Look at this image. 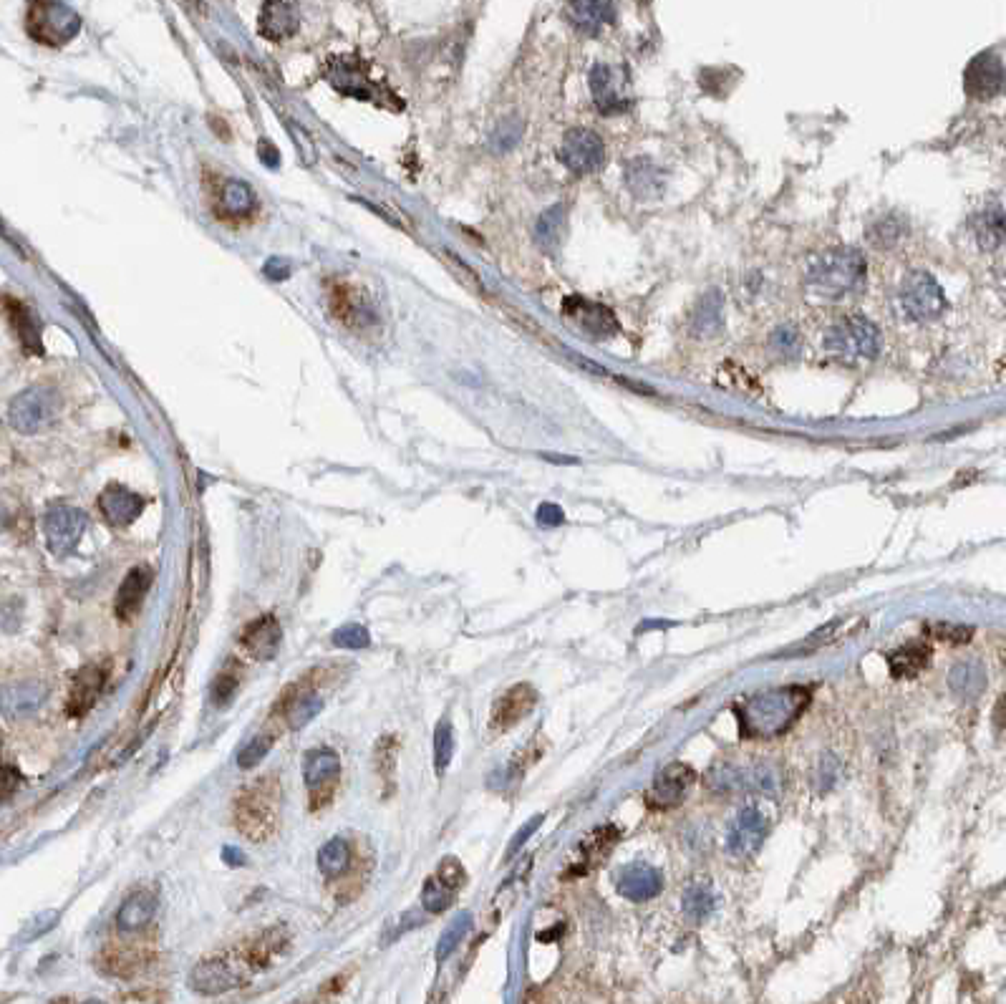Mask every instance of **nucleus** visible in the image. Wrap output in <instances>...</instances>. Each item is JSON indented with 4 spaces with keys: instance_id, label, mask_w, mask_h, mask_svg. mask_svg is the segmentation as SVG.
Segmentation results:
<instances>
[{
    "instance_id": "5",
    "label": "nucleus",
    "mask_w": 1006,
    "mask_h": 1004,
    "mask_svg": "<svg viewBox=\"0 0 1006 1004\" xmlns=\"http://www.w3.org/2000/svg\"><path fill=\"white\" fill-rule=\"evenodd\" d=\"M81 18L66 3H33L26 13V31L43 46H64L79 33Z\"/></svg>"
},
{
    "instance_id": "13",
    "label": "nucleus",
    "mask_w": 1006,
    "mask_h": 1004,
    "mask_svg": "<svg viewBox=\"0 0 1006 1004\" xmlns=\"http://www.w3.org/2000/svg\"><path fill=\"white\" fill-rule=\"evenodd\" d=\"M1001 86H1004V64L996 53L984 51L964 71V89L966 94L974 96L979 101H989L999 96Z\"/></svg>"
},
{
    "instance_id": "29",
    "label": "nucleus",
    "mask_w": 1006,
    "mask_h": 1004,
    "mask_svg": "<svg viewBox=\"0 0 1006 1004\" xmlns=\"http://www.w3.org/2000/svg\"><path fill=\"white\" fill-rule=\"evenodd\" d=\"M724 328V296L722 291L712 288L706 293L694 308V318H691V331L701 339H712Z\"/></svg>"
},
{
    "instance_id": "34",
    "label": "nucleus",
    "mask_w": 1006,
    "mask_h": 1004,
    "mask_svg": "<svg viewBox=\"0 0 1006 1004\" xmlns=\"http://www.w3.org/2000/svg\"><path fill=\"white\" fill-rule=\"evenodd\" d=\"M949 687L961 697H979L986 687V672L979 661H961L951 669Z\"/></svg>"
},
{
    "instance_id": "27",
    "label": "nucleus",
    "mask_w": 1006,
    "mask_h": 1004,
    "mask_svg": "<svg viewBox=\"0 0 1006 1004\" xmlns=\"http://www.w3.org/2000/svg\"><path fill=\"white\" fill-rule=\"evenodd\" d=\"M565 13H568L570 23H573L578 31L588 33V36H596L603 26L613 23V18H616V6H613V3H601V0H578V3H568Z\"/></svg>"
},
{
    "instance_id": "47",
    "label": "nucleus",
    "mask_w": 1006,
    "mask_h": 1004,
    "mask_svg": "<svg viewBox=\"0 0 1006 1004\" xmlns=\"http://www.w3.org/2000/svg\"><path fill=\"white\" fill-rule=\"evenodd\" d=\"M268 752H270L268 737H253V740L245 742L243 750L238 752V765L243 767V770H253V767H258L260 762L268 757Z\"/></svg>"
},
{
    "instance_id": "4",
    "label": "nucleus",
    "mask_w": 1006,
    "mask_h": 1004,
    "mask_svg": "<svg viewBox=\"0 0 1006 1004\" xmlns=\"http://www.w3.org/2000/svg\"><path fill=\"white\" fill-rule=\"evenodd\" d=\"M883 336L865 316H845L825 336V349L843 361H873L880 354Z\"/></svg>"
},
{
    "instance_id": "50",
    "label": "nucleus",
    "mask_w": 1006,
    "mask_h": 1004,
    "mask_svg": "<svg viewBox=\"0 0 1006 1004\" xmlns=\"http://www.w3.org/2000/svg\"><path fill=\"white\" fill-rule=\"evenodd\" d=\"M235 692H238V679L232 677V674H220L217 682L212 684V702L217 707H222V704H227L235 697Z\"/></svg>"
},
{
    "instance_id": "26",
    "label": "nucleus",
    "mask_w": 1006,
    "mask_h": 1004,
    "mask_svg": "<svg viewBox=\"0 0 1006 1004\" xmlns=\"http://www.w3.org/2000/svg\"><path fill=\"white\" fill-rule=\"evenodd\" d=\"M626 185L638 200H659L664 192V172L648 157H638L626 164Z\"/></svg>"
},
{
    "instance_id": "17",
    "label": "nucleus",
    "mask_w": 1006,
    "mask_h": 1004,
    "mask_svg": "<svg viewBox=\"0 0 1006 1004\" xmlns=\"http://www.w3.org/2000/svg\"><path fill=\"white\" fill-rule=\"evenodd\" d=\"M99 508L104 518L116 528H127L139 518L144 508V500L137 492L127 490L122 485H109L99 497Z\"/></svg>"
},
{
    "instance_id": "7",
    "label": "nucleus",
    "mask_w": 1006,
    "mask_h": 1004,
    "mask_svg": "<svg viewBox=\"0 0 1006 1004\" xmlns=\"http://www.w3.org/2000/svg\"><path fill=\"white\" fill-rule=\"evenodd\" d=\"M901 306L916 323H931L946 313L949 298L931 273L913 270L901 283Z\"/></svg>"
},
{
    "instance_id": "40",
    "label": "nucleus",
    "mask_w": 1006,
    "mask_h": 1004,
    "mask_svg": "<svg viewBox=\"0 0 1006 1004\" xmlns=\"http://www.w3.org/2000/svg\"><path fill=\"white\" fill-rule=\"evenodd\" d=\"M454 891H457V888H454L452 883L444 881L442 876L427 878V883H424L422 888L424 911H429V914H442V911L452 904Z\"/></svg>"
},
{
    "instance_id": "31",
    "label": "nucleus",
    "mask_w": 1006,
    "mask_h": 1004,
    "mask_svg": "<svg viewBox=\"0 0 1006 1004\" xmlns=\"http://www.w3.org/2000/svg\"><path fill=\"white\" fill-rule=\"evenodd\" d=\"M931 661V646L923 644V641H911V644H903L901 649L893 651L888 656V664H891V674L896 679H911L916 674H921L923 669Z\"/></svg>"
},
{
    "instance_id": "53",
    "label": "nucleus",
    "mask_w": 1006,
    "mask_h": 1004,
    "mask_svg": "<svg viewBox=\"0 0 1006 1004\" xmlns=\"http://www.w3.org/2000/svg\"><path fill=\"white\" fill-rule=\"evenodd\" d=\"M21 785V775H18L16 767L3 765L0 767V800H8Z\"/></svg>"
},
{
    "instance_id": "11",
    "label": "nucleus",
    "mask_w": 1006,
    "mask_h": 1004,
    "mask_svg": "<svg viewBox=\"0 0 1006 1004\" xmlns=\"http://www.w3.org/2000/svg\"><path fill=\"white\" fill-rule=\"evenodd\" d=\"M563 316L568 318L573 326H578L580 331L593 336V339H608L613 333L618 331V321L613 316V311L603 303L588 301V298L580 296H570L563 301Z\"/></svg>"
},
{
    "instance_id": "55",
    "label": "nucleus",
    "mask_w": 1006,
    "mask_h": 1004,
    "mask_svg": "<svg viewBox=\"0 0 1006 1004\" xmlns=\"http://www.w3.org/2000/svg\"><path fill=\"white\" fill-rule=\"evenodd\" d=\"M56 921H58V911H46V914H41L36 921H33V931H31V934H28V939H33V936L46 934V931L51 929V926L56 924Z\"/></svg>"
},
{
    "instance_id": "41",
    "label": "nucleus",
    "mask_w": 1006,
    "mask_h": 1004,
    "mask_svg": "<svg viewBox=\"0 0 1006 1004\" xmlns=\"http://www.w3.org/2000/svg\"><path fill=\"white\" fill-rule=\"evenodd\" d=\"M323 709V699L318 694L308 692L301 694L288 707V727L290 730H303L308 722H313V717H318V712Z\"/></svg>"
},
{
    "instance_id": "14",
    "label": "nucleus",
    "mask_w": 1006,
    "mask_h": 1004,
    "mask_svg": "<svg viewBox=\"0 0 1006 1004\" xmlns=\"http://www.w3.org/2000/svg\"><path fill=\"white\" fill-rule=\"evenodd\" d=\"M628 86V76L618 79L616 69L606 64H596L590 71V91L601 114H621L631 106V99L623 89Z\"/></svg>"
},
{
    "instance_id": "33",
    "label": "nucleus",
    "mask_w": 1006,
    "mask_h": 1004,
    "mask_svg": "<svg viewBox=\"0 0 1006 1004\" xmlns=\"http://www.w3.org/2000/svg\"><path fill=\"white\" fill-rule=\"evenodd\" d=\"M295 28H298V18L290 3H265L263 16H260V33L265 38L280 41V38L293 36Z\"/></svg>"
},
{
    "instance_id": "56",
    "label": "nucleus",
    "mask_w": 1006,
    "mask_h": 1004,
    "mask_svg": "<svg viewBox=\"0 0 1006 1004\" xmlns=\"http://www.w3.org/2000/svg\"><path fill=\"white\" fill-rule=\"evenodd\" d=\"M225 861L235 866V863H245V858L240 856V853H238V856H235V853H232V848H225Z\"/></svg>"
},
{
    "instance_id": "24",
    "label": "nucleus",
    "mask_w": 1006,
    "mask_h": 1004,
    "mask_svg": "<svg viewBox=\"0 0 1006 1004\" xmlns=\"http://www.w3.org/2000/svg\"><path fill=\"white\" fill-rule=\"evenodd\" d=\"M618 838H621V830L613 828V825H601V828H596L590 835H585L580 846L575 848L573 871L585 873L596 866V863H601L611 853V848L616 846Z\"/></svg>"
},
{
    "instance_id": "28",
    "label": "nucleus",
    "mask_w": 1006,
    "mask_h": 1004,
    "mask_svg": "<svg viewBox=\"0 0 1006 1004\" xmlns=\"http://www.w3.org/2000/svg\"><path fill=\"white\" fill-rule=\"evenodd\" d=\"M157 894L154 891H134L116 914V926L122 931H139L154 919L157 914Z\"/></svg>"
},
{
    "instance_id": "8",
    "label": "nucleus",
    "mask_w": 1006,
    "mask_h": 1004,
    "mask_svg": "<svg viewBox=\"0 0 1006 1004\" xmlns=\"http://www.w3.org/2000/svg\"><path fill=\"white\" fill-rule=\"evenodd\" d=\"M275 790L278 788L270 780H263V783H255L253 788H248V793L240 798L235 820L250 841H265L273 833L275 813H278V808H275L278 793Z\"/></svg>"
},
{
    "instance_id": "23",
    "label": "nucleus",
    "mask_w": 1006,
    "mask_h": 1004,
    "mask_svg": "<svg viewBox=\"0 0 1006 1004\" xmlns=\"http://www.w3.org/2000/svg\"><path fill=\"white\" fill-rule=\"evenodd\" d=\"M106 682V672L99 664H89L84 666L79 674L74 677V687H71L69 694V714L71 717H84V714L91 712V707L99 699L101 689H104Z\"/></svg>"
},
{
    "instance_id": "22",
    "label": "nucleus",
    "mask_w": 1006,
    "mask_h": 1004,
    "mask_svg": "<svg viewBox=\"0 0 1006 1004\" xmlns=\"http://www.w3.org/2000/svg\"><path fill=\"white\" fill-rule=\"evenodd\" d=\"M616 888L621 896L631 901H648L661 894L664 888V878L656 868L651 866H626L621 868L616 878Z\"/></svg>"
},
{
    "instance_id": "19",
    "label": "nucleus",
    "mask_w": 1006,
    "mask_h": 1004,
    "mask_svg": "<svg viewBox=\"0 0 1006 1004\" xmlns=\"http://www.w3.org/2000/svg\"><path fill=\"white\" fill-rule=\"evenodd\" d=\"M338 775H341V757L333 750H316L306 757L303 765V777H306V788L311 793V800H316L318 793H326L331 798L333 785H336Z\"/></svg>"
},
{
    "instance_id": "57",
    "label": "nucleus",
    "mask_w": 1006,
    "mask_h": 1004,
    "mask_svg": "<svg viewBox=\"0 0 1006 1004\" xmlns=\"http://www.w3.org/2000/svg\"><path fill=\"white\" fill-rule=\"evenodd\" d=\"M81 1004H104L101 999H86V1002H81Z\"/></svg>"
},
{
    "instance_id": "58",
    "label": "nucleus",
    "mask_w": 1006,
    "mask_h": 1004,
    "mask_svg": "<svg viewBox=\"0 0 1006 1004\" xmlns=\"http://www.w3.org/2000/svg\"><path fill=\"white\" fill-rule=\"evenodd\" d=\"M3 523H6V510L0 508V525H3Z\"/></svg>"
},
{
    "instance_id": "12",
    "label": "nucleus",
    "mask_w": 1006,
    "mask_h": 1004,
    "mask_svg": "<svg viewBox=\"0 0 1006 1004\" xmlns=\"http://www.w3.org/2000/svg\"><path fill=\"white\" fill-rule=\"evenodd\" d=\"M691 783H694V770L684 762H671V765L661 767L659 775L654 777L651 793L646 795V803L656 810H669L679 805L689 793Z\"/></svg>"
},
{
    "instance_id": "44",
    "label": "nucleus",
    "mask_w": 1006,
    "mask_h": 1004,
    "mask_svg": "<svg viewBox=\"0 0 1006 1004\" xmlns=\"http://www.w3.org/2000/svg\"><path fill=\"white\" fill-rule=\"evenodd\" d=\"M472 929V916L469 914H462V916H457V919L452 921V924L447 926V931H444L442 936H439V944H437V959L439 962H444V959L449 957V954L454 952L459 946V941L464 939V934Z\"/></svg>"
},
{
    "instance_id": "52",
    "label": "nucleus",
    "mask_w": 1006,
    "mask_h": 1004,
    "mask_svg": "<svg viewBox=\"0 0 1006 1004\" xmlns=\"http://www.w3.org/2000/svg\"><path fill=\"white\" fill-rule=\"evenodd\" d=\"M538 523L543 525V528H558V525L565 523L563 508L555 505V502H543L538 508Z\"/></svg>"
},
{
    "instance_id": "36",
    "label": "nucleus",
    "mask_w": 1006,
    "mask_h": 1004,
    "mask_svg": "<svg viewBox=\"0 0 1006 1004\" xmlns=\"http://www.w3.org/2000/svg\"><path fill=\"white\" fill-rule=\"evenodd\" d=\"M976 240L984 250H996L1004 243V212L1001 210H986L974 220Z\"/></svg>"
},
{
    "instance_id": "20",
    "label": "nucleus",
    "mask_w": 1006,
    "mask_h": 1004,
    "mask_svg": "<svg viewBox=\"0 0 1006 1004\" xmlns=\"http://www.w3.org/2000/svg\"><path fill=\"white\" fill-rule=\"evenodd\" d=\"M769 823L757 808H744L739 813L737 823H734L732 833H729V851L744 856V853H754L767 838Z\"/></svg>"
},
{
    "instance_id": "54",
    "label": "nucleus",
    "mask_w": 1006,
    "mask_h": 1004,
    "mask_svg": "<svg viewBox=\"0 0 1006 1004\" xmlns=\"http://www.w3.org/2000/svg\"><path fill=\"white\" fill-rule=\"evenodd\" d=\"M540 823H543V815H535V818H532V820H530V823H525V825H522V828H520V833H517V835H515V838H512L510 848H507V858H512V856H515V853H517V851H520V848H522V846H525V841H527V838H530V835H532V833H535V828H538V825H540Z\"/></svg>"
},
{
    "instance_id": "35",
    "label": "nucleus",
    "mask_w": 1006,
    "mask_h": 1004,
    "mask_svg": "<svg viewBox=\"0 0 1006 1004\" xmlns=\"http://www.w3.org/2000/svg\"><path fill=\"white\" fill-rule=\"evenodd\" d=\"M744 788H747V793H762L777 798L782 793V777L772 765L757 762L752 767H744Z\"/></svg>"
},
{
    "instance_id": "2",
    "label": "nucleus",
    "mask_w": 1006,
    "mask_h": 1004,
    "mask_svg": "<svg viewBox=\"0 0 1006 1004\" xmlns=\"http://www.w3.org/2000/svg\"><path fill=\"white\" fill-rule=\"evenodd\" d=\"M868 278L865 255L855 248H833L817 255L807 268V286L825 301H840L863 291Z\"/></svg>"
},
{
    "instance_id": "15",
    "label": "nucleus",
    "mask_w": 1006,
    "mask_h": 1004,
    "mask_svg": "<svg viewBox=\"0 0 1006 1004\" xmlns=\"http://www.w3.org/2000/svg\"><path fill=\"white\" fill-rule=\"evenodd\" d=\"M535 702H538V694H535V689H532L530 684H515L512 689H507V692L497 699L495 707H492L490 717L492 730L497 732L512 730L517 722H522V719L532 712Z\"/></svg>"
},
{
    "instance_id": "39",
    "label": "nucleus",
    "mask_w": 1006,
    "mask_h": 1004,
    "mask_svg": "<svg viewBox=\"0 0 1006 1004\" xmlns=\"http://www.w3.org/2000/svg\"><path fill=\"white\" fill-rule=\"evenodd\" d=\"M8 308H11L13 326H16L23 346H26L28 351H41V336H38V326H36V318H33V313L28 311L23 303L13 301V298H8Z\"/></svg>"
},
{
    "instance_id": "43",
    "label": "nucleus",
    "mask_w": 1006,
    "mask_h": 1004,
    "mask_svg": "<svg viewBox=\"0 0 1006 1004\" xmlns=\"http://www.w3.org/2000/svg\"><path fill=\"white\" fill-rule=\"evenodd\" d=\"M452 757H454L452 724H449L447 719H442V722L437 724V730H434V767H437L439 775L447 770Z\"/></svg>"
},
{
    "instance_id": "1",
    "label": "nucleus",
    "mask_w": 1006,
    "mask_h": 1004,
    "mask_svg": "<svg viewBox=\"0 0 1006 1004\" xmlns=\"http://www.w3.org/2000/svg\"><path fill=\"white\" fill-rule=\"evenodd\" d=\"M812 694L807 687L767 689L749 697L737 709L742 735L752 740H772L790 730L810 704Z\"/></svg>"
},
{
    "instance_id": "16",
    "label": "nucleus",
    "mask_w": 1006,
    "mask_h": 1004,
    "mask_svg": "<svg viewBox=\"0 0 1006 1004\" xmlns=\"http://www.w3.org/2000/svg\"><path fill=\"white\" fill-rule=\"evenodd\" d=\"M280 639H283V631H280V624L275 616L265 613L260 619H255L253 624H248V629L240 636V644L248 651L253 659L258 661H270L278 656L280 651Z\"/></svg>"
},
{
    "instance_id": "37",
    "label": "nucleus",
    "mask_w": 1006,
    "mask_h": 1004,
    "mask_svg": "<svg viewBox=\"0 0 1006 1004\" xmlns=\"http://www.w3.org/2000/svg\"><path fill=\"white\" fill-rule=\"evenodd\" d=\"M318 868H321L323 876H338V873L346 871L348 861H351V848L343 838H331L321 846L318 851Z\"/></svg>"
},
{
    "instance_id": "48",
    "label": "nucleus",
    "mask_w": 1006,
    "mask_h": 1004,
    "mask_svg": "<svg viewBox=\"0 0 1006 1004\" xmlns=\"http://www.w3.org/2000/svg\"><path fill=\"white\" fill-rule=\"evenodd\" d=\"M444 263L452 268V273L457 275L459 281L464 283V286L469 288V291H475V293H482L485 296V286H482V281H480V275L475 273V270L469 268V265H464L462 260L457 258L454 253H449V250H444Z\"/></svg>"
},
{
    "instance_id": "30",
    "label": "nucleus",
    "mask_w": 1006,
    "mask_h": 1004,
    "mask_svg": "<svg viewBox=\"0 0 1006 1004\" xmlns=\"http://www.w3.org/2000/svg\"><path fill=\"white\" fill-rule=\"evenodd\" d=\"M565 235H568V212H565L563 202H558L540 215L538 225H535V240L545 253L555 255L563 248Z\"/></svg>"
},
{
    "instance_id": "9",
    "label": "nucleus",
    "mask_w": 1006,
    "mask_h": 1004,
    "mask_svg": "<svg viewBox=\"0 0 1006 1004\" xmlns=\"http://www.w3.org/2000/svg\"><path fill=\"white\" fill-rule=\"evenodd\" d=\"M560 162L575 175H590L598 172L606 162V144L590 129L575 127L570 129L560 144Z\"/></svg>"
},
{
    "instance_id": "10",
    "label": "nucleus",
    "mask_w": 1006,
    "mask_h": 1004,
    "mask_svg": "<svg viewBox=\"0 0 1006 1004\" xmlns=\"http://www.w3.org/2000/svg\"><path fill=\"white\" fill-rule=\"evenodd\" d=\"M86 528V515L74 505H53L48 508L46 518H43V530H46V543L53 555L64 558V555L74 553L79 545L81 535Z\"/></svg>"
},
{
    "instance_id": "25",
    "label": "nucleus",
    "mask_w": 1006,
    "mask_h": 1004,
    "mask_svg": "<svg viewBox=\"0 0 1006 1004\" xmlns=\"http://www.w3.org/2000/svg\"><path fill=\"white\" fill-rule=\"evenodd\" d=\"M46 702V687L36 682L11 684L0 689V712L11 719L28 717Z\"/></svg>"
},
{
    "instance_id": "38",
    "label": "nucleus",
    "mask_w": 1006,
    "mask_h": 1004,
    "mask_svg": "<svg viewBox=\"0 0 1006 1004\" xmlns=\"http://www.w3.org/2000/svg\"><path fill=\"white\" fill-rule=\"evenodd\" d=\"M706 785H709L717 795L747 793V788H744V767L734 765L712 767L709 775H706Z\"/></svg>"
},
{
    "instance_id": "42",
    "label": "nucleus",
    "mask_w": 1006,
    "mask_h": 1004,
    "mask_svg": "<svg viewBox=\"0 0 1006 1004\" xmlns=\"http://www.w3.org/2000/svg\"><path fill=\"white\" fill-rule=\"evenodd\" d=\"M769 346H772V351H775V354L780 356L782 361L797 359V356H800V346H802L800 333H797L795 326L785 323V326H780L772 331V336H769Z\"/></svg>"
},
{
    "instance_id": "49",
    "label": "nucleus",
    "mask_w": 1006,
    "mask_h": 1004,
    "mask_svg": "<svg viewBox=\"0 0 1006 1004\" xmlns=\"http://www.w3.org/2000/svg\"><path fill=\"white\" fill-rule=\"evenodd\" d=\"M868 235L878 248H888V245H896L898 238H901V225L893 217H885V220L875 222V228Z\"/></svg>"
},
{
    "instance_id": "3",
    "label": "nucleus",
    "mask_w": 1006,
    "mask_h": 1004,
    "mask_svg": "<svg viewBox=\"0 0 1006 1004\" xmlns=\"http://www.w3.org/2000/svg\"><path fill=\"white\" fill-rule=\"evenodd\" d=\"M278 946H268V941H260L255 944V949L250 952V957H243V954H225V957H207L202 959L200 964H195L190 972V987L195 989L197 994H205V997H215V994H225L230 989L240 987L250 974L258 967H263L265 957L273 954Z\"/></svg>"
},
{
    "instance_id": "21",
    "label": "nucleus",
    "mask_w": 1006,
    "mask_h": 1004,
    "mask_svg": "<svg viewBox=\"0 0 1006 1004\" xmlns=\"http://www.w3.org/2000/svg\"><path fill=\"white\" fill-rule=\"evenodd\" d=\"M152 568L149 566H137L124 576L122 586L116 588V598H114V613L119 619H132L134 613L142 606L144 596L149 593V586H152Z\"/></svg>"
},
{
    "instance_id": "45",
    "label": "nucleus",
    "mask_w": 1006,
    "mask_h": 1004,
    "mask_svg": "<svg viewBox=\"0 0 1006 1004\" xmlns=\"http://www.w3.org/2000/svg\"><path fill=\"white\" fill-rule=\"evenodd\" d=\"M331 644L336 649H346V651H361L371 644V636L366 631V626L361 624H346L341 629L333 631Z\"/></svg>"
},
{
    "instance_id": "46",
    "label": "nucleus",
    "mask_w": 1006,
    "mask_h": 1004,
    "mask_svg": "<svg viewBox=\"0 0 1006 1004\" xmlns=\"http://www.w3.org/2000/svg\"><path fill=\"white\" fill-rule=\"evenodd\" d=\"M684 911L691 919H706L714 911V896L709 888L694 886L684 896Z\"/></svg>"
},
{
    "instance_id": "32",
    "label": "nucleus",
    "mask_w": 1006,
    "mask_h": 1004,
    "mask_svg": "<svg viewBox=\"0 0 1006 1004\" xmlns=\"http://www.w3.org/2000/svg\"><path fill=\"white\" fill-rule=\"evenodd\" d=\"M255 210V197L248 185L238 180H227L215 197V212L222 217H245Z\"/></svg>"
},
{
    "instance_id": "51",
    "label": "nucleus",
    "mask_w": 1006,
    "mask_h": 1004,
    "mask_svg": "<svg viewBox=\"0 0 1006 1004\" xmlns=\"http://www.w3.org/2000/svg\"><path fill=\"white\" fill-rule=\"evenodd\" d=\"M933 636L943 641H954V644H961V641H969L974 636V629L969 626H951V624H936L933 626Z\"/></svg>"
},
{
    "instance_id": "18",
    "label": "nucleus",
    "mask_w": 1006,
    "mask_h": 1004,
    "mask_svg": "<svg viewBox=\"0 0 1006 1004\" xmlns=\"http://www.w3.org/2000/svg\"><path fill=\"white\" fill-rule=\"evenodd\" d=\"M328 303H331L333 316L341 318V323H348V326H364L374 321L371 303L364 301V296L348 283H331Z\"/></svg>"
},
{
    "instance_id": "6",
    "label": "nucleus",
    "mask_w": 1006,
    "mask_h": 1004,
    "mask_svg": "<svg viewBox=\"0 0 1006 1004\" xmlns=\"http://www.w3.org/2000/svg\"><path fill=\"white\" fill-rule=\"evenodd\" d=\"M58 394L51 386H31L18 394L8 409V422L21 434H38L51 427L58 417Z\"/></svg>"
}]
</instances>
